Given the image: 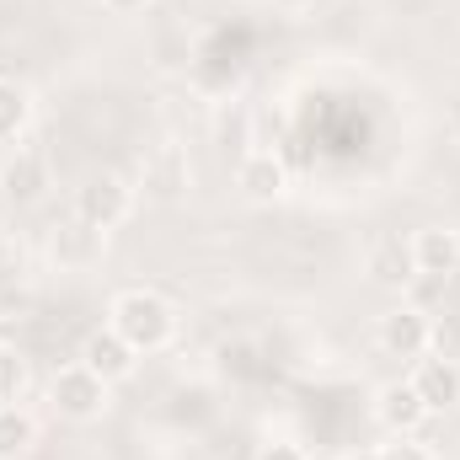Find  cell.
Returning a JSON list of instances; mask_svg holds the SVG:
<instances>
[{
  "label": "cell",
  "instance_id": "obj_1",
  "mask_svg": "<svg viewBox=\"0 0 460 460\" xmlns=\"http://www.w3.org/2000/svg\"><path fill=\"white\" fill-rule=\"evenodd\" d=\"M108 327H113L134 353H161V348L177 338V305L161 295V289H118L113 305H108Z\"/></svg>",
  "mask_w": 460,
  "mask_h": 460
},
{
  "label": "cell",
  "instance_id": "obj_2",
  "mask_svg": "<svg viewBox=\"0 0 460 460\" xmlns=\"http://www.w3.org/2000/svg\"><path fill=\"white\" fill-rule=\"evenodd\" d=\"M49 402H54L59 418H70V423H92V418L108 412V380L92 375L86 364H65V369L49 380Z\"/></svg>",
  "mask_w": 460,
  "mask_h": 460
},
{
  "label": "cell",
  "instance_id": "obj_3",
  "mask_svg": "<svg viewBox=\"0 0 460 460\" xmlns=\"http://www.w3.org/2000/svg\"><path fill=\"white\" fill-rule=\"evenodd\" d=\"M134 215V188L118 177V172H97V177H86V188L75 193V220L92 230H118L123 220Z\"/></svg>",
  "mask_w": 460,
  "mask_h": 460
},
{
  "label": "cell",
  "instance_id": "obj_4",
  "mask_svg": "<svg viewBox=\"0 0 460 460\" xmlns=\"http://www.w3.org/2000/svg\"><path fill=\"white\" fill-rule=\"evenodd\" d=\"M375 418H380V429H391L402 439V434H418L434 412L423 407V396L412 391V380H391V385L375 391Z\"/></svg>",
  "mask_w": 460,
  "mask_h": 460
},
{
  "label": "cell",
  "instance_id": "obj_5",
  "mask_svg": "<svg viewBox=\"0 0 460 460\" xmlns=\"http://www.w3.org/2000/svg\"><path fill=\"white\" fill-rule=\"evenodd\" d=\"M407 252H412V268L429 273V279L450 284V273H460V230L450 226H423L407 241Z\"/></svg>",
  "mask_w": 460,
  "mask_h": 460
},
{
  "label": "cell",
  "instance_id": "obj_6",
  "mask_svg": "<svg viewBox=\"0 0 460 460\" xmlns=\"http://www.w3.org/2000/svg\"><path fill=\"white\" fill-rule=\"evenodd\" d=\"M380 348L391 353V358H423L429 353V311H418V305H396V311H385L380 316Z\"/></svg>",
  "mask_w": 460,
  "mask_h": 460
},
{
  "label": "cell",
  "instance_id": "obj_7",
  "mask_svg": "<svg viewBox=\"0 0 460 460\" xmlns=\"http://www.w3.org/2000/svg\"><path fill=\"white\" fill-rule=\"evenodd\" d=\"M412 391L423 396L429 412H450V407H460V364L456 358H439V353H423L418 369H412Z\"/></svg>",
  "mask_w": 460,
  "mask_h": 460
},
{
  "label": "cell",
  "instance_id": "obj_8",
  "mask_svg": "<svg viewBox=\"0 0 460 460\" xmlns=\"http://www.w3.org/2000/svg\"><path fill=\"white\" fill-rule=\"evenodd\" d=\"M81 364L92 369V375H102L108 385H118V380H128L134 375V364H139V353L118 338L113 327H102V332H92L86 343H81Z\"/></svg>",
  "mask_w": 460,
  "mask_h": 460
},
{
  "label": "cell",
  "instance_id": "obj_9",
  "mask_svg": "<svg viewBox=\"0 0 460 460\" xmlns=\"http://www.w3.org/2000/svg\"><path fill=\"white\" fill-rule=\"evenodd\" d=\"M0 188H5L11 204H38L43 188H49V155L43 150H16L0 166Z\"/></svg>",
  "mask_w": 460,
  "mask_h": 460
},
{
  "label": "cell",
  "instance_id": "obj_10",
  "mask_svg": "<svg viewBox=\"0 0 460 460\" xmlns=\"http://www.w3.org/2000/svg\"><path fill=\"white\" fill-rule=\"evenodd\" d=\"M235 188H241L246 199H279V193L289 188V172H284V161H279L273 150H252V155H241V166H235Z\"/></svg>",
  "mask_w": 460,
  "mask_h": 460
},
{
  "label": "cell",
  "instance_id": "obj_11",
  "mask_svg": "<svg viewBox=\"0 0 460 460\" xmlns=\"http://www.w3.org/2000/svg\"><path fill=\"white\" fill-rule=\"evenodd\" d=\"M188 177H193V166H188V155H182L177 145L155 150V161L145 166V188H150L155 199H177V193L188 188Z\"/></svg>",
  "mask_w": 460,
  "mask_h": 460
},
{
  "label": "cell",
  "instance_id": "obj_12",
  "mask_svg": "<svg viewBox=\"0 0 460 460\" xmlns=\"http://www.w3.org/2000/svg\"><path fill=\"white\" fill-rule=\"evenodd\" d=\"M32 445H38V423H32V412H27L22 402L0 407V460H22Z\"/></svg>",
  "mask_w": 460,
  "mask_h": 460
},
{
  "label": "cell",
  "instance_id": "obj_13",
  "mask_svg": "<svg viewBox=\"0 0 460 460\" xmlns=\"http://www.w3.org/2000/svg\"><path fill=\"white\" fill-rule=\"evenodd\" d=\"M369 273H375V284H385V289H407V284L418 279L412 252H407L402 241H380L375 257H369Z\"/></svg>",
  "mask_w": 460,
  "mask_h": 460
},
{
  "label": "cell",
  "instance_id": "obj_14",
  "mask_svg": "<svg viewBox=\"0 0 460 460\" xmlns=\"http://www.w3.org/2000/svg\"><path fill=\"white\" fill-rule=\"evenodd\" d=\"M27 123H32V92L0 75V139H16Z\"/></svg>",
  "mask_w": 460,
  "mask_h": 460
},
{
  "label": "cell",
  "instance_id": "obj_15",
  "mask_svg": "<svg viewBox=\"0 0 460 460\" xmlns=\"http://www.w3.org/2000/svg\"><path fill=\"white\" fill-rule=\"evenodd\" d=\"M97 246H102V230L81 226V220L59 226V235H54V257H59V262H92Z\"/></svg>",
  "mask_w": 460,
  "mask_h": 460
},
{
  "label": "cell",
  "instance_id": "obj_16",
  "mask_svg": "<svg viewBox=\"0 0 460 460\" xmlns=\"http://www.w3.org/2000/svg\"><path fill=\"white\" fill-rule=\"evenodd\" d=\"M27 385H32V369H27V358H22V348L0 343V407L22 402Z\"/></svg>",
  "mask_w": 460,
  "mask_h": 460
},
{
  "label": "cell",
  "instance_id": "obj_17",
  "mask_svg": "<svg viewBox=\"0 0 460 460\" xmlns=\"http://www.w3.org/2000/svg\"><path fill=\"white\" fill-rule=\"evenodd\" d=\"M429 353L460 364V316H439V322L429 316Z\"/></svg>",
  "mask_w": 460,
  "mask_h": 460
},
{
  "label": "cell",
  "instance_id": "obj_18",
  "mask_svg": "<svg viewBox=\"0 0 460 460\" xmlns=\"http://www.w3.org/2000/svg\"><path fill=\"white\" fill-rule=\"evenodd\" d=\"M385 460H434V450H429V445H418L412 434H402V439L385 450Z\"/></svg>",
  "mask_w": 460,
  "mask_h": 460
},
{
  "label": "cell",
  "instance_id": "obj_19",
  "mask_svg": "<svg viewBox=\"0 0 460 460\" xmlns=\"http://www.w3.org/2000/svg\"><path fill=\"white\" fill-rule=\"evenodd\" d=\"M102 5H108V11H118V16H134V11H145L150 0H102Z\"/></svg>",
  "mask_w": 460,
  "mask_h": 460
},
{
  "label": "cell",
  "instance_id": "obj_20",
  "mask_svg": "<svg viewBox=\"0 0 460 460\" xmlns=\"http://www.w3.org/2000/svg\"><path fill=\"white\" fill-rule=\"evenodd\" d=\"M262 460H305V456H300L295 445H273V450H268V456H262Z\"/></svg>",
  "mask_w": 460,
  "mask_h": 460
},
{
  "label": "cell",
  "instance_id": "obj_21",
  "mask_svg": "<svg viewBox=\"0 0 460 460\" xmlns=\"http://www.w3.org/2000/svg\"><path fill=\"white\" fill-rule=\"evenodd\" d=\"M279 5H284V11H311L316 0H279Z\"/></svg>",
  "mask_w": 460,
  "mask_h": 460
},
{
  "label": "cell",
  "instance_id": "obj_22",
  "mask_svg": "<svg viewBox=\"0 0 460 460\" xmlns=\"http://www.w3.org/2000/svg\"><path fill=\"white\" fill-rule=\"evenodd\" d=\"M348 460H385V450H369V456H348Z\"/></svg>",
  "mask_w": 460,
  "mask_h": 460
}]
</instances>
